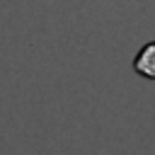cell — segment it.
I'll return each mask as SVG.
<instances>
[{
	"label": "cell",
	"mask_w": 155,
	"mask_h": 155,
	"mask_svg": "<svg viewBox=\"0 0 155 155\" xmlns=\"http://www.w3.org/2000/svg\"><path fill=\"white\" fill-rule=\"evenodd\" d=\"M133 70H136L140 78H145V80H155V41L145 44V46L136 53V58H133Z\"/></svg>",
	"instance_id": "cell-1"
}]
</instances>
